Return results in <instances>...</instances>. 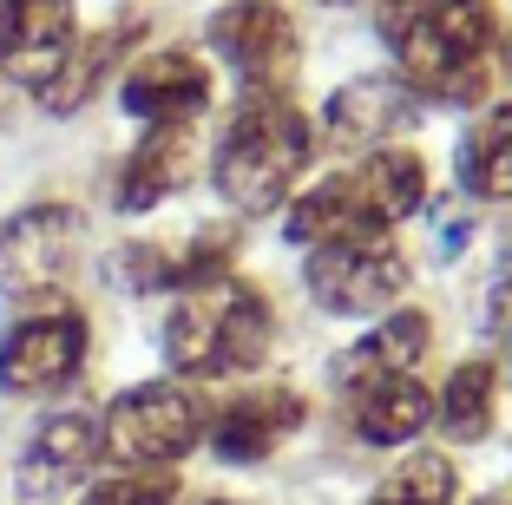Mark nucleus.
<instances>
[{"mask_svg":"<svg viewBox=\"0 0 512 505\" xmlns=\"http://www.w3.org/2000/svg\"><path fill=\"white\" fill-rule=\"evenodd\" d=\"M381 40L394 46L407 92H427L447 105H473L486 92V53H493L486 0H388Z\"/></svg>","mask_w":512,"mask_h":505,"instance_id":"nucleus-1","label":"nucleus"},{"mask_svg":"<svg viewBox=\"0 0 512 505\" xmlns=\"http://www.w3.org/2000/svg\"><path fill=\"white\" fill-rule=\"evenodd\" d=\"M427 197V171L414 151H368L362 164H348L335 178H322L309 197H296L289 210V243L302 250H335V243H381L388 223H401L407 210H421Z\"/></svg>","mask_w":512,"mask_h":505,"instance_id":"nucleus-2","label":"nucleus"},{"mask_svg":"<svg viewBox=\"0 0 512 505\" xmlns=\"http://www.w3.org/2000/svg\"><path fill=\"white\" fill-rule=\"evenodd\" d=\"M316 132L283 92H250L243 112L230 119L224 145H217V191L230 210L263 217L289 197V184L302 178V164L316 158Z\"/></svg>","mask_w":512,"mask_h":505,"instance_id":"nucleus-3","label":"nucleus"},{"mask_svg":"<svg viewBox=\"0 0 512 505\" xmlns=\"http://www.w3.org/2000/svg\"><path fill=\"white\" fill-rule=\"evenodd\" d=\"M270 302L263 289L237 283V276H217V283H197L178 296L165 322V355L178 374H197V381H211V374H243L256 361L270 355Z\"/></svg>","mask_w":512,"mask_h":505,"instance_id":"nucleus-4","label":"nucleus"},{"mask_svg":"<svg viewBox=\"0 0 512 505\" xmlns=\"http://www.w3.org/2000/svg\"><path fill=\"white\" fill-rule=\"evenodd\" d=\"M86 256V210L27 204L0 223V296H53Z\"/></svg>","mask_w":512,"mask_h":505,"instance_id":"nucleus-5","label":"nucleus"},{"mask_svg":"<svg viewBox=\"0 0 512 505\" xmlns=\"http://www.w3.org/2000/svg\"><path fill=\"white\" fill-rule=\"evenodd\" d=\"M204 407L191 401V387L178 381H145V387H125L112 401L106 427H99V446H106L119 466H165L184 460L204 433Z\"/></svg>","mask_w":512,"mask_h":505,"instance_id":"nucleus-6","label":"nucleus"},{"mask_svg":"<svg viewBox=\"0 0 512 505\" xmlns=\"http://www.w3.org/2000/svg\"><path fill=\"white\" fill-rule=\"evenodd\" d=\"M211 46H217V60L230 73H243V86H256V92H283V79L302 60L296 20L276 0H230L211 20Z\"/></svg>","mask_w":512,"mask_h":505,"instance_id":"nucleus-7","label":"nucleus"},{"mask_svg":"<svg viewBox=\"0 0 512 505\" xmlns=\"http://www.w3.org/2000/svg\"><path fill=\"white\" fill-rule=\"evenodd\" d=\"M79 361H86V315L46 302L40 315L7 328V342H0V387L7 394H53V387H66L79 374Z\"/></svg>","mask_w":512,"mask_h":505,"instance_id":"nucleus-8","label":"nucleus"},{"mask_svg":"<svg viewBox=\"0 0 512 505\" xmlns=\"http://www.w3.org/2000/svg\"><path fill=\"white\" fill-rule=\"evenodd\" d=\"M407 289V256L388 243H335L309 256V296L329 315H375L401 302Z\"/></svg>","mask_w":512,"mask_h":505,"instance_id":"nucleus-9","label":"nucleus"},{"mask_svg":"<svg viewBox=\"0 0 512 505\" xmlns=\"http://www.w3.org/2000/svg\"><path fill=\"white\" fill-rule=\"evenodd\" d=\"M73 53V0H0V66L27 92H46Z\"/></svg>","mask_w":512,"mask_h":505,"instance_id":"nucleus-10","label":"nucleus"},{"mask_svg":"<svg viewBox=\"0 0 512 505\" xmlns=\"http://www.w3.org/2000/svg\"><path fill=\"white\" fill-rule=\"evenodd\" d=\"M204 105H211V73L197 53L165 46V53H145L125 73V112H138L151 125H191Z\"/></svg>","mask_w":512,"mask_h":505,"instance_id":"nucleus-11","label":"nucleus"},{"mask_svg":"<svg viewBox=\"0 0 512 505\" xmlns=\"http://www.w3.org/2000/svg\"><path fill=\"white\" fill-rule=\"evenodd\" d=\"M92 453H99V427H92V414H46L40 433L27 440V453H20V499H27V505L60 499L73 479H86Z\"/></svg>","mask_w":512,"mask_h":505,"instance_id":"nucleus-12","label":"nucleus"},{"mask_svg":"<svg viewBox=\"0 0 512 505\" xmlns=\"http://www.w3.org/2000/svg\"><path fill=\"white\" fill-rule=\"evenodd\" d=\"M407 112H414L407 79H355V86H342L329 99L322 132H329L335 151H381V145H394V132L407 125Z\"/></svg>","mask_w":512,"mask_h":505,"instance_id":"nucleus-13","label":"nucleus"},{"mask_svg":"<svg viewBox=\"0 0 512 505\" xmlns=\"http://www.w3.org/2000/svg\"><path fill=\"white\" fill-rule=\"evenodd\" d=\"M296 427H302V394H289V387H256V394H243V401H230L224 414H217L211 440L230 466H256V460H270Z\"/></svg>","mask_w":512,"mask_h":505,"instance_id":"nucleus-14","label":"nucleus"},{"mask_svg":"<svg viewBox=\"0 0 512 505\" xmlns=\"http://www.w3.org/2000/svg\"><path fill=\"white\" fill-rule=\"evenodd\" d=\"M197 178V132L191 125H151L145 145L125 158L119 171V210H151L178 197Z\"/></svg>","mask_w":512,"mask_h":505,"instance_id":"nucleus-15","label":"nucleus"},{"mask_svg":"<svg viewBox=\"0 0 512 505\" xmlns=\"http://www.w3.org/2000/svg\"><path fill=\"white\" fill-rule=\"evenodd\" d=\"M427 335H434V328H427L421 309L388 315L362 348H348V355L335 361V381L342 387H375V381H394V374H414V361L427 355Z\"/></svg>","mask_w":512,"mask_h":505,"instance_id":"nucleus-16","label":"nucleus"},{"mask_svg":"<svg viewBox=\"0 0 512 505\" xmlns=\"http://www.w3.org/2000/svg\"><path fill=\"white\" fill-rule=\"evenodd\" d=\"M427 420H434V401H427V387L414 374L362 387V407H355V433L368 446H407L414 433H427Z\"/></svg>","mask_w":512,"mask_h":505,"instance_id":"nucleus-17","label":"nucleus"},{"mask_svg":"<svg viewBox=\"0 0 512 505\" xmlns=\"http://www.w3.org/2000/svg\"><path fill=\"white\" fill-rule=\"evenodd\" d=\"M138 33V20H112L106 33H92V40H73V53H66V66H60V79L40 92L53 112H79V105L99 92V79L112 73V60L125 53V40Z\"/></svg>","mask_w":512,"mask_h":505,"instance_id":"nucleus-18","label":"nucleus"},{"mask_svg":"<svg viewBox=\"0 0 512 505\" xmlns=\"http://www.w3.org/2000/svg\"><path fill=\"white\" fill-rule=\"evenodd\" d=\"M460 184L473 197H512V105H493L460 145Z\"/></svg>","mask_w":512,"mask_h":505,"instance_id":"nucleus-19","label":"nucleus"},{"mask_svg":"<svg viewBox=\"0 0 512 505\" xmlns=\"http://www.w3.org/2000/svg\"><path fill=\"white\" fill-rule=\"evenodd\" d=\"M493 401H499V368L493 361H460L453 381H447V401H440V427H447L453 440H486Z\"/></svg>","mask_w":512,"mask_h":505,"instance_id":"nucleus-20","label":"nucleus"},{"mask_svg":"<svg viewBox=\"0 0 512 505\" xmlns=\"http://www.w3.org/2000/svg\"><path fill=\"white\" fill-rule=\"evenodd\" d=\"M368 505H453V466L440 453H414L407 466L381 479Z\"/></svg>","mask_w":512,"mask_h":505,"instance_id":"nucleus-21","label":"nucleus"},{"mask_svg":"<svg viewBox=\"0 0 512 505\" xmlns=\"http://www.w3.org/2000/svg\"><path fill=\"white\" fill-rule=\"evenodd\" d=\"M79 505H171V473H132V479H106V486H92Z\"/></svg>","mask_w":512,"mask_h":505,"instance_id":"nucleus-22","label":"nucleus"},{"mask_svg":"<svg viewBox=\"0 0 512 505\" xmlns=\"http://www.w3.org/2000/svg\"><path fill=\"white\" fill-rule=\"evenodd\" d=\"M480 505H512V499H506V492H499V499H480Z\"/></svg>","mask_w":512,"mask_h":505,"instance_id":"nucleus-23","label":"nucleus"},{"mask_svg":"<svg viewBox=\"0 0 512 505\" xmlns=\"http://www.w3.org/2000/svg\"><path fill=\"white\" fill-rule=\"evenodd\" d=\"M204 505H230V499H204Z\"/></svg>","mask_w":512,"mask_h":505,"instance_id":"nucleus-24","label":"nucleus"},{"mask_svg":"<svg viewBox=\"0 0 512 505\" xmlns=\"http://www.w3.org/2000/svg\"><path fill=\"white\" fill-rule=\"evenodd\" d=\"M506 60H512V46H506Z\"/></svg>","mask_w":512,"mask_h":505,"instance_id":"nucleus-25","label":"nucleus"},{"mask_svg":"<svg viewBox=\"0 0 512 505\" xmlns=\"http://www.w3.org/2000/svg\"><path fill=\"white\" fill-rule=\"evenodd\" d=\"M335 7H342V0H335Z\"/></svg>","mask_w":512,"mask_h":505,"instance_id":"nucleus-26","label":"nucleus"}]
</instances>
